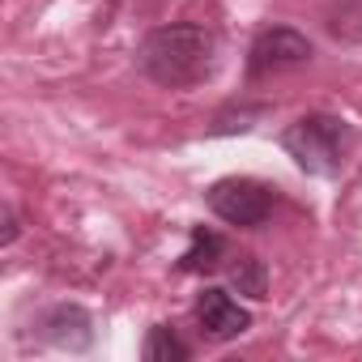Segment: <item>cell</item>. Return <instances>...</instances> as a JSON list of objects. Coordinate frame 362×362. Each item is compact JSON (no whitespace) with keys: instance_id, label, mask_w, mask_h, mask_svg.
<instances>
[{"instance_id":"6da1fadb","label":"cell","mask_w":362,"mask_h":362,"mask_svg":"<svg viewBox=\"0 0 362 362\" xmlns=\"http://www.w3.org/2000/svg\"><path fill=\"white\" fill-rule=\"evenodd\" d=\"M214 56H218L214 30H205L197 22H175V26H158L145 35L136 64L149 81H158L166 90H184L214 73Z\"/></svg>"},{"instance_id":"7a4b0ae2","label":"cell","mask_w":362,"mask_h":362,"mask_svg":"<svg viewBox=\"0 0 362 362\" xmlns=\"http://www.w3.org/2000/svg\"><path fill=\"white\" fill-rule=\"evenodd\" d=\"M354 124H345L341 115H303L281 132V149L307 170V175H337L349 153H354Z\"/></svg>"},{"instance_id":"3957f363","label":"cell","mask_w":362,"mask_h":362,"mask_svg":"<svg viewBox=\"0 0 362 362\" xmlns=\"http://www.w3.org/2000/svg\"><path fill=\"white\" fill-rule=\"evenodd\" d=\"M209 209L226 222V226H239V230H256L273 218L277 209V188L260 184V179H247V175H226L209 188Z\"/></svg>"},{"instance_id":"277c9868","label":"cell","mask_w":362,"mask_h":362,"mask_svg":"<svg viewBox=\"0 0 362 362\" xmlns=\"http://www.w3.org/2000/svg\"><path fill=\"white\" fill-rule=\"evenodd\" d=\"M311 60V43L307 35L290 30V26H269L256 35L252 52H247V77L260 81V77H273V73H286V69H298Z\"/></svg>"},{"instance_id":"5b68a950","label":"cell","mask_w":362,"mask_h":362,"mask_svg":"<svg viewBox=\"0 0 362 362\" xmlns=\"http://www.w3.org/2000/svg\"><path fill=\"white\" fill-rule=\"evenodd\" d=\"M197 320H201V328H205L214 341H235V337H243V332L252 328V311L239 307V303L230 298V290H218V286H209V290L197 298Z\"/></svg>"},{"instance_id":"8992f818","label":"cell","mask_w":362,"mask_h":362,"mask_svg":"<svg viewBox=\"0 0 362 362\" xmlns=\"http://www.w3.org/2000/svg\"><path fill=\"white\" fill-rule=\"evenodd\" d=\"M39 328H43V337H47L52 345H60V349H86V345L94 341V320H90L77 303L52 307V311L39 320Z\"/></svg>"},{"instance_id":"52a82bcc","label":"cell","mask_w":362,"mask_h":362,"mask_svg":"<svg viewBox=\"0 0 362 362\" xmlns=\"http://www.w3.org/2000/svg\"><path fill=\"white\" fill-rule=\"evenodd\" d=\"M222 256H226L222 235H214V230L197 226V230H192V247L179 256V269H184V273H209V269H218V264H222Z\"/></svg>"},{"instance_id":"ba28073f","label":"cell","mask_w":362,"mask_h":362,"mask_svg":"<svg viewBox=\"0 0 362 362\" xmlns=\"http://www.w3.org/2000/svg\"><path fill=\"white\" fill-rule=\"evenodd\" d=\"M230 286H235L239 294H247V298H264V294H269V269H264V260L239 256V260L230 264Z\"/></svg>"},{"instance_id":"9c48e42d","label":"cell","mask_w":362,"mask_h":362,"mask_svg":"<svg viewBox=\"0 0 362 362\" xmlns=\"http://www.w3.org/2000/svg\"><path fill=\"white\" fill-rule=\"evenodd\" d=\"M145 362H184L192 349L184 345V341H179L166 324H158V328H149V337H145Z\"/></svg>"},{"instance_id":"30bf717a","label":"cell","mask_w":362,"mask_h":362,"mask_svg":"<svg viewBox=\"0 0 362 362\" xmlns=\"http://www.w3.org/2000/svg\"><path fill=\"white\" fill-rule=\"evenodd\" d=\"M13 239H18V214L5 205V243H13Z\"/></svg>"}]
</instances>
